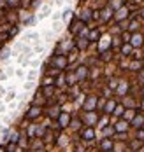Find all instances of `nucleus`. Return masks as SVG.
I'll use <instances>...</instances> for the list:
<instances>
[{"label": "nucleus", "mask_w": 144, "mask_h": 152, "mask_svg": "<svg viewBox=\"0 0 144 152\" xmlns=\"http://www.w3.org/2000/svg\"><path fill=\"white\" fill-rule=\"evenodd\" d=\"M132 44H134V46H141V44H143V37H141V35H135V37L132 39Z\"/></svg>", "instance_id": "obj_1"}, {"label": "nucleus", "mask_w": 144, "mask_h": 152, "mask_svg": "<svg viewBox=\"0 0 144 152\" xmlns=\"http://www.w3.org/2000/svg\"><path fill=\"white\" fill-rule=\"evenodd\" d=\"M39 114H40V110L35 107V109H30V112H28V117H37Z\"/></svg>", "instance_id": "obj_2"}, {"label": "nucleus", "mask_w": 144, "mask_h": 152, "mask_svg": "<svg viewBox=\"0 0 144 152\" xmlns=\"http://www.w3.org/2000/svg\"><path fill=\"white\" fill-rule=\"evenodd\" d=\"M56 65H58V67H63V65H65V60H63V58H58V60H56Z\"/></svg>", "instance_id": "obj_3"}, {"label": "nucleus", "mask_w": 144, "mask_h": 152, "mask_svg": "<svg viewBox=\"0 0 144 152\" xmlns=\"http://www.w3.org/2000/svg\"><path fill=\"white\" fill-rule=\"evenodd\" d=\"M84 137H86V138H93V131H90V130H88V131L84 133Z\"/></svg>", "instance_id": "obj_4"}, {"label": "nucleus", "mask_w": 144, "mask_h": 152, "mask_svg": "<svg viewBox=\"0 0 144 152\" xmlns=\"http://www.w3.org/2000/svg\"><path fill=\"white\" fill-rule=\"evenodd\" d=\"M118 16H120V18H123V16H127V11H125V9H123V11H120V14H118Z\"/></svg>", "instance_id": "obj_5"}, {"label": "nucleus", "mask_w": 144, "mask_h": 152, "mask_svg": "<svg viewBox=\"0 0 144 152\" xmlns=\"http://www.w3.org/2000/svg\"><path fill=\"white\" fill-rule=\"evenodd\" d=\"M60 121H62V123H63V124H65V123H67V121H69V117H67V116H62V119H60Z\"/></svg>", "instance_id": "obj_6"}, {"label": "nucleus", "mask_w": 144, "mask_h": 152, "mask_svg": "<svg viewBox=\"0 0 144 152\" xmlns=\"http://www.w3.org/2000/svg\"><path fill=\"white\" fill-rule=\"evenodd\" d=\"M9 4H11V5H16V4H18V0H9Z\"/></svg>", "instance_id": "obj_7"}, {"label": "nucleus", "mask_w": 144, "mask_h": 152, "mask_svg": "<svg viewBox=\"0 0 144 152\" xmlns=\"http://www.w3.org/2000/svg\"><path fill=\"white\" fill-rule=\"evenodd\" d=\"M0 152H5V147H0Z\"/></svg>", "instance_id": "obj_8"}]
</instances>
